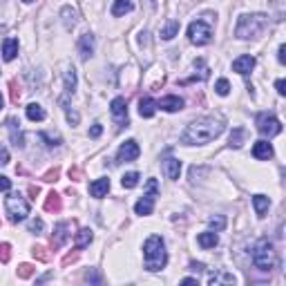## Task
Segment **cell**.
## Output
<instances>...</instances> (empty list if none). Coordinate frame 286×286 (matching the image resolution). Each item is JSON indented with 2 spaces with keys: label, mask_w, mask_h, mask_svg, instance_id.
Returning <instances> with one entry per match:
<instances>
[{
  "label": "cell",
  "mask_w": 286,
  "mask_h": 286,
  "mask_svg": "<svg viewBox=\"0 0 286 286\" xmlns=\"http://www.w3.org/2000/svg\"><path fill=\"white\" fill-rule=\"evenodd\" d=\"M110 112H112L114 121L119 123V128L128 126V103H126V98H123V96L112 98V103H110Z\"/></svg>",
  "instance_id": "obj_10"
},
{
  "label": "cell",
  "mask_w": 286,
  "mask_h": 286,
  "mask_svg": "<svg viewBox=\"0 0 286 286\" xmlns=\"http://www.w3.org/2000/svg\"><path fill=\"white\" fill-rule=\"evenodd\" d=\"M5 210L12 221H23L29 215V201L20 192H9V197L5 199Z\"/></svg>",
  "instance_id": "obj_5"
},
{
  "label": "cell",
  "mask_w": 286,
  "mask_h": 286,
  "mask_svg": "<svg viewBox=\"0 0 286 286\" xmlns=\"http://www.w3.org/2000/svg\"><path fill=\"white\" fill-rule=\"evenodd\" d=\"M65 114H67V121H70V123H72V126H79V121H81V117H79V112H76V110H67Z\"/></svg>",
  "instance_id": "obj_38"
},
{
  "label": "cell",
  "mask_w": 286,
  "mask_h": 286,
  "mask_svg": "<svg viewBox=\"0 0 286 286\" xmlns=\"http://www.w3.org/2000/svg\"><path fill=\"white\" fill-rule=\"evenodd\" d=\"M134 9V0H114L112 5V16H126Z\"/></svg>",
  "instance_id": "obj_21"
},
{
  "label": "cell",
  "mask_w": 286,
  "mask_h": 286,
  "mask_svg": "<svg viewBox=\"0 0 286 286\" xmlns=\"http://www.w3.org/2000/svg\"><path fill=\"white\" fill-rule=\"evenodd\" d=\"M277 61L279 63H286V45H279V54H277Z\"/></svg>",
  "instance_id": "obj_45"
},
{
  "label": "cell",
  "mask_w": 286,
  "mask_h": 286,
  "mask_svg": "<svg viewBox=\"0 0 286 286\" xmlns=\"http://www.w3.org/2000/svg\"><path fill=\"white\" fill-rule=\"evenodd\" d=\"M139 184V173H128V175H123V179H121V186L123 188H134V186Z\"/></svg>",
  "instance_id": "obj_32"
},
{
  "label": "cell",
  "mask_w": 286,
  "mask_h": 286,
  "mask_svg": "<svg viewBox=\"0 0 286 286\" xmlns=\"http://www.w3.org/2000/svg\"><path fill=\"white\" fill-rule=\"evenodd\" d=\"M157 195H159V184L157 179H148V184H145V192L143 197L137 201V206H134V212L137 215H150V212L154 210V201H157Z\"/></svg>",
  "instance_id": "obj_6"
},
{
  "label": "cell",
  "mask_w": 286,
  "mask_h": 286,
  "mask_svg": "<svg viewBox=\"0 0 286 286\" xmlns=\"http://www.w3.org/2000/svg\"><path fill=\"white\" fill-rule=\"evenodd\" d=\"M177 34H179V20H168L163 25V29H161V38L163 40H173Z\"/></svg>",
  "instance_id": "obj_27"
},
{
  "label": "cell",
  "mask_w": 286,
  "mask_h": 286,
  "mask_svg": "<svg viewBox=\"0 0 286 286\" xmlns=\"http://www.w3.org/2000/svg\"><path fill=\"white\" fill-rule=\"evenodd\" d=\"M244 137H246V130H244V128H235L231 132V141H228V145H231V148H242Z\"/></svg>",
  "instance_id": "obj_29"
},
{
  "label": "cell",
  "mask_w": 286,
  "mask_h": 286,
  "mask_svg": "<svg viewBox=\"0 0 286 286\" xmlns=\"http://www.w3.org/2000/svg\"><path fill=\"white\" fill-rule=\"evenodd\" d=\"M157 107H161L163 112H179L181 107H184V98H179V96H163L161 101L157 103Z\"/></svg>",
  "instance_id": "obj_14"
},
{
  "label": "cell",
  "mask_w": 286,
  "mask_h": 286,
  "mask_svg": "<svg viewBox=\"0 0 286 286\" xmlns=\"http://www.w3.org/2000/svg\"><path fill=\"white\" fill-rule=\"evenodd\" d=\"M257 132L264 134V137H277V134H282V123H279V119H275L273 114H257Z\"/></svg>",
  "instance_id": "obj_8"
},
{
  "label": "cell",
  "mask_w": 286,
  "mask_h": 286,
  "mask_svg": "<svg viewBox=\"0 0 286 286\" xmlns=\"http://www.w3.org/2000/svg\"><path fill=\"white\" fill-rule=\"evenodd\" d=\"M94 239V233L90 231V228H81L79 233H76V239H74V246L76 248H85L87 244Z\"/></svg>",
  "instance_id": "obj_26"
},
{
  "label": "cell",
  "mask_w": 286,
  "mask_h": 286,
  "mask_svg": "<svg viewBox=\"0 0 286 286\" xmlns=\"http://www.w3.org/2000/svg\"><path fill=\"white\" fill-rule=\"evenodd\" d=\"M103 134V126L101 123H94V126H92V130H90V137L92 139H98Z\"/></svg>",
  "instance_id": "obj_41"
},
{
  "label": "cell",
  "mask_w": 286,
  "mask_h": 286,
  "mask_svg": "<svg viewBox=\"0 0 286 286\" xmlns=\"http://www.w3.org/2000/svg\"><path fill=\"white\" fill-rule=\"evenodd\" d=\"M3 105H5V98H3V92H0V110H3Z\"/></svg>",
  "instance_id": "obj_48"
},
{
  "label": "cell",
  "mask_w": 286,
  "mask_h": 286,
  "mask_svg": "<svg viewBox=\"0 0 286 286\" xmlns=\"http://www.w3.org/2000/svg\"><path fill=\"white\" fill-rule=\"evenodd\" d=\"M188 40L192 45H208L212 40V27L204 20H195V23H190L188 27Z\"/></svg>",
  "instance_id": "obj_7"
},
{
  "label": "cell",
  "mask_w": 286,
  "mask_h": 286,
  "mask_svg": "<svg viewBox=\"0 0 286 286\" xmlns=\"http://www.w3.org/2000/svg\"><path fill=\"white\" fill-rule=\"evenodd\" d=\"M215 92L219 96H228V92H231V83H228L226 79H219L215 83Z\"/></svg>",
  "instance_id": "obj_34"
},
{
  "label": "cell",
  "mask_w": 286,
  "mask_h": 286,
  "mask_svg": "<svg viewBox=\"0 0 286 286\" xmlns=\"http://www.w3.org/2000/svg\"><path fill=\"white\" fill-rule=\"evenodd\" d=\"M9 190H12V181L0 175V192H9Z\"/></svg>",
  "instance_id": "obj_40"
},
{
  "label": "cell",
  "mask_w": 286,
  "mask_h": 286,
  "mask_svg": "<svg viewBox=\"0 0 286 286\" xmlns=\"http://www.w3.org/2000/svg\"><path fill=\"white\" fill-rule=\"evenodd\" d=\"M197 242H199L201 248H215L217 244H219V237H217L215 231H208V233H201V235L197 237Z\"/></svg>",
  "instance_id": "obj_24"
},
{
  "label": "cell",
  "mask_w": 286,
  "mask_h": 286,
  "mask_svg": "<svg viewBox=\"0 0 286 286\" xmlns=\"http://www.w3.org/2000/svg\"><path fill=\"white\" fill-rule=\"evenodd\" d=\"M45 210L49 212H59L61 210V197L56 192H49L47 195V201H45Z\"/></svg>",
  "instance_id": "obj_30"
},
{
  "label": "cell",
  "mask_w": 286,
  "mask_h": 286,
  "mask_svg": "<svg viewBox=\"0 0 286 286\" xmlns=\"http://www.w3.org/2000/svg\"><path fill=\"white\" fill-rule=\"evenodd\" d=\"M184 284H197V277H186Z\"/></svg>",
  "instance_id": "obj_47"
},
{
  "label": "cell",
  "mask_w": 286,
  "mask_h": 286,
  "mask_svg": "<svg viewBox=\"0 0 286 286\" xmlns=\"http://www.w3.org/2000/svg\"><path fill=\"white\" fill-rule=\"evenodd\" d=\"M107 190H110V179H107V177H101V179H96V181H92L90 184V195L96 197V199L105 197Z\"/></svg>",
  "instance_id": "obj_16"
},
{
  "label": "cell",
  "mask_w": 286,
  "mask_h": 286,
  "mask_svg": "<svg viewBox=\"0 0 286 286\" xmlns=\"http://www.w3.org/2000/svg\"><path fill=\"white\" fill-rule=\"evenodd\" d=\"M23 3H25V5H32V3H36V0H23Z\"/></svg>",
  "instance_id": "obj_49"
},
{
  "label": "cell",
  "mask_w": 286,
  "mask_h": 286,
  "mask_svg": "<svg viewBox=\"0 0 286 286\" xmlns=\"http://www.w3.org/2000/svg\"><path fill=\"white\" fill-rule=\"evenodd\" d=\"M85 279H87V282H94V284H98V282H101V275H98L96 270L92 268V270H87V273H85Z\"/></svg>",
  "instance_id": "obj_39"
},
{
  "label": "cell",
  "mask_w": 286,
  "mask_h": 286,
  "mask_svg": "<svg viewBox=\"0 0 286 286\" xmlns=\"http://www.w3.org/2000/svg\"><path fill=\"white\" fill-rule=\"evenodd\" d=\"M61 18H63L65 29H74L76 20H79V12L72 9V7H63V9H61Z\"/></svg>",
  "instance_id": "obj_22"
},
{
  "label": "cell",
  "mask_w": 286,
  "mask_h": 286,
  "mask_svg": "<svg viewBox=\"0 0 286 286\" xmlns=\"http://www.w3.org/2000/svg\"><path fill=\"white\" fill-rule=\"evenodd\" d=\"M273 3H277V5H279V3H282V0H273Z\"/></svg>",
  "instance_id": "obj_50"
},
{
  "label": "cell",
  "mask_w": 286,
  "mask_h": 286,
  "mask_svg": "<svg viewBox=\"0 0 286 286\" xmlns=\"http://www.w3.org/2000/svg\"><path fill=\"white\" fill-rule=\"evenodd\" d=\"M275 90H277V94H286V81L284 79H279V81H275Z\"/></svg>",
  "instance_id": "obj_43"
},
{
  "label": "cell",
  "mask_w": 286,
  "mask_h": 286,
  "mask_svg": "<svg viewBox=\"0 0 286 286\" xmlns=\"http://www.w3.org/2000/svg\"><path fill=\"white\" fill-rule=\"evenodd\" d=\"M253 264H255V268L264 270V273H270V270L277 266V251H275V246L268 239H262V242L255 246Z\"/></svg>",
  "instance_id": "obj_4"
},
{
  "label": "cell",
  "mask_w": 286,
  "mask_h": 286,
  "mask_svg": "<svg viewBox=\"0 0 286 286\" xmlns=\"http://www.w3.org/2000/svg\"><path fill=\"white\" fill-rule=\"evenodd\" d=\"M143 262L145 268L157 273V270L165 268L168 264V253H165V244L159 235H150L143 244Z\"/></svg>",
  "instance_id": "obj_2"
},
{
  "label": "cell",
  "mask_w": 286,
  "mask_h": 286,
  "mask_svg": "<svg viewBox=\"0 0 286 286\" xmlns=\"http://www.w3.org/2000/svg\"><path fill=\"white\" fill-rule=\"evenodd\" d=\"M18 56V38H5L3 43V59L7 61H14Z\"/></svg>",
  "instance_id": "obj_19"
},
{
  "label": "cell",
  "mask_w": 286,
  "mask_h": 286,
  "mask_svg": "<svg viewBox=\"0 0 286 286\" xmlns=\"http://www.w3.org/2000/svg\"><path fill=\"white\" fill-rule=\"evenodd\" d=\"M163 173H165V177L168 179H173V181H177L179 179V175H181V161L179 159H165L163 161Z\"/></svg>",
  "instance_id": "obj_17"
},
{
  "label": "cell",
  "mask_w": 286,
  "mask_h": 286,
  "mask_svg": "<svg viewBox=\"0 0 286 286\" xmlns=\"http://www.w3.org/2000/svg\"><path fill=\"white\" fill-rule=\"evenodd\" d=\"M223 132V121L215 117H204L192 121L188 128L181 132V143L186 145H204L210 143L212 139H217Z\"/></svg>",
  "instance_id": "obj_1"
},
{
  "label": "cell",
  "mask_w": 286,
  "mask_h": 286,
  "mask_svg": "<svg viewBox=\"0 0 286 286\" xmlns=\"http://www.w3.org/2000/svg\"><path fill=\"white\" fill-rule=\"evenodd\" d=\"M266 27H268L266 14H242L237 20L235 36L239 40H251V38H257Z\"/></svg>",
  "instance_id": "obj_3"
},
{
  "label": "cell",
  "mask_w": 286,
  "mask_h": 286,
  "mask_svg": "<svg viewBox=\"0 0 286 286\" xmlns=\"http://www.w3.org/2000/svg\"><path fill=\"white\" fill-rule=\"evenodd\" d=\"M253 206H255V212H257V217H266L268 208H270V199L266 195H255L253 197Z\"/></svg>",
  "instance_id": "obj_20"
},
{
  "label": "cell",
  "mask_w": 286,
  "mask_h": 286,
  "mask_svg": "<svg viewBox=\"0 0 286 286\" xmlns=\"http://www.w3.org/2000/svg\"><path fill=\"white\" fill-rule=\"evenodd\" d=\"M40 139L45 141V145H47V148H59V145H61V137H59V134L40 132Z\"/></svg>",
  "instance_id": "obj_31"
},
{
  "label": "cell",
  "mask_w": 286,
  "mask_h": 286,
  "mask_svg": "<svg viewBox=\"0 0 286 286\" xmlns=\"http://www.w3.org/2000/svg\"><path fill=\"white\" fill-rule=\"evenodd\" d=\"M63 79H65V92H67V94H74V92H76V70L72 65L65 67Z\"/></svg>",
  "instance_id": "obj_23"
},
{
  "label": "cell",
  "mask_w": 286,
  "mask_h": 286,
  "mask_svg": "<svg viewBox=\"0 0 286 286\" xmlns=\"http://www.w3.org/2000/svg\"><path fill=\"white\" fill-rule=\"evenodd\" d=\"M139 154H141V148H139V143L134 141V139H128V141L121 143V148H119V152H117V163H130V161L139 159Z\"/></svg>",
  "instance_id": "obj_9"
},
{
  "label": "cell",
  "mask_w": 286,
  "mask_h": 286,
  "mask_svg": "<svg viewBox=\"0 0 286 286\" xmlns=\"http://www.w3.org/2000/svg\"><path fill=\"white\" fill-rule=\"evenodd\" d=\"M18 126L20 123L16 121V119H9L7 121V130H9V137H12V143L16 145V148H25V134Z\"/></svg>",
  "instance_id": "obj_13"
},
{
  "label": "cell",
  "mask_w": 286,
  "mask_h": 286,
  "mask_svg": "<svg viewBox=\"0 0 286 286\" xmlns=\"http://www.w3.org/2000/svg\"><path fill=\"white\" fill-rule=\"evenodd\" d=\"M32 273H34V266H29V264H23V266L18 268V277H23V279L32 277Z\"/></svg>",
  "instance_id": "obj_37"
},
{
  "label": "cell",
  "mask_w": 286,
  "mask_h": 286,
  "mask_svg": "<svg viewBox=\"0 0 286 286\" xmlns=\"http://www.w3.org/2000/svg\"><path fill=\"white\" fill-rule=\"evenodd\" d=\"M43 251H45V248H34V255H36L38 259H47V255H45Z\"/></svg>",
  "instance_id": "obj_46"
},
{
  "label": "cell",
  "mask_w": 286,
  "mask_h": 286,
  "mask_svg": "<svg viewBox=\"0 0 286 286\" xmlns=\"http://www.w3.org/2000/svg\"><path fill=\"white\" fill-rule=\"evenodd\" d=\"M208 223H210V228H212L215 233H219V231H223V228H226V217L215 215V217H210V219H208Z\"/></svg>",
  "instance_id": "obj_33"
},
{
  "label": "cell",
  "mask_w": 286,
  "mask_h": 286,
  "mask_svg": "<svg viewBox=\"0 0 286 286\" xmlns=\"http://www.w3.org/2000/svg\"><path fill=\"white\" fill-rule=\"evenodd\" d=\"M190 270H195V273H204L206 266H204L201 262H192V264H190Z\"/></svg>",
  "instance_id": "obj_44"
},
{
  "label": "cell",
  "mask_w": 286,
  "mask_h": 286,
  "mask_svg": "<svg viewBox=\"0 0 286 286\" xmlns=\"http://www.w3.org/2000/svg\"><path fill=\"white\" fill-rule=\"evenodd\" d=\"M273 145H270L268 141H257L253 145V157L255 159H259V161H268V159H273Z\"/></svg>",
  "instance_id": "obj_15"
},
{
  "label": "cell",
  "mask_w": 286,
  "mask_h": 286,
  "mask_svg": "<svg viewBox=\"0 0 286 286\" xmlns=\"http://www.w3.org/2000/svg\"><path fill=\"white\" fill-rule=\"evenodd\" d=\"M45 110H43V105H38V103H29L27 105V119L29 121H45Z\"/></svg>",
  "instance_id": "obj_28"
},
{
  "label": "cell",
  "mask_w": 286,
  "mask_h": 286,
  "mask_svg": "<svg viewBox=\"0 0 286 286\" xmlns=\"http://www.w3.org/2000/svg\"><path fill=\"white\" fill-rule=\"evenodd\" d=\"M43 228H45V223H43V219H32L29 221V233H43Z\"/></svg>",
  "instance_id": "obj_35"
},
{
  "label": "cell",
  "mask_w": 286,
  "mask_h": 286,
  "mask_svg": "<svg viewBox=\"0 0 286 286\" xmlns=\"http://www.w3.org/2000/svg\"><path fill=\"white\" fill-rule=\"evenodd\" d=\"M94 49H96V38H94V34H83L81 38H79V54H81V59L83 61H87L92 54H94Z\"/></svg>",
  "instance_id": "obj_11"
},
{
  "label": "cell",
  "mask_w": 286,
  "mask_h": 286,
  "mask_svg": "<svg viewBox=\"0 0 286 286\" xmlns=\"http://www.w3.org/2000/svg\"><path fill=\"white\" fill-rule=\"evenodd\" d=\"M5 163H9V152H7V148L0 143V165H5Z\"/></svg>",
  "instance_id": "obj_42"
},
{
  "label": "cell",
  "mask_w": 286,
  "mask_h": 286,
  "mask_svg": "<svg viewBox=\"0 0 286 286\" xmlns=\"http://www.w3.org/2000/svg\"><path fill=\"white\" fill-rule=\"evenodd\" d=\"M154 112H157V101H154V98L145 96L139 101V114H141L143 119H152Z\"/></svg>",
  "instance_id": "obj_18"
},
{
  "label": "cell",
  "mask_w": 286,
  "mask_h": 286,
  "mask_svg": "<svg viewBox=\"0 0 286 286\" xmlns=\"http://www.w3.org/2000/svg\"><path fill=\"white\" fill-rule=\"evenodd\" d=\"M255 56L251 54H244V56H239V59L233 61V70L237 72V74H242V76H246V74H251L253 72V67H255Z\"/></svg>",
  "instance_id": "obj_12"
},
{
  "label": "cell",
  "mask_w": 286,
  "mask_h": 286,
  "mask_svg": "<svg viewBox=\"0 0 286 286\" xmlns=\"http://www.w3.org/2000/svg\"><path fill=\"white\" fill-rule=\"evenodd\" d=\"M12 246L9 244H0V262H9V257H12Z\"/></svg>",
  "instance_id": "obj_36"
},
{
  "label": "cell",
  "mask_w": 286,
  "mask_h": 286,
  "mask_svg": "<svg viewBox=\"0 0 286 286\" xmlns=\"http://www.w3.org/2000/svg\"><path fill=\"white\" fill-rule=\"evenodd\" d=\"M67 231H70V223H67V221L56 223V228H54V233H56V237H54V246H56V248L63 246V244H65V239H67Z\"/></svg>",
  "instance_id": "obj_25"
}]
</instances>
